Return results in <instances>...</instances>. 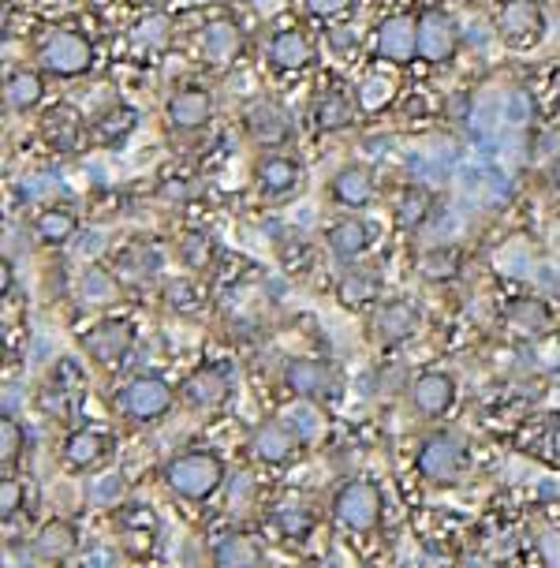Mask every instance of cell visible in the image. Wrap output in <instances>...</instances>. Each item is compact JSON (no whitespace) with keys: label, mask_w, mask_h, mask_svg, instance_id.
Here are the masks:
<instances>
[{"label":"cell","mask_w":560,"mask_h":568,"mask_svg":"<svg viewBox=\"0 0 560 568\" xmlns=\"http://www.w3.org/2000/svg\"><path fill=\"white\" fill-rule=\"evenodd\" d=\"M370 243H374V232L363 217H344V221L329 225V232H326V247L337 262L363 258L366 251H370Z\"/></svg>","instance_id":"cell-18"},{"label":"cell","mask_w":560,"mask_h":568,"mask_svg":"<svg viewBox=\"0 0 560 568\" xmlns=\"http://www.w3.org/2000/svg\"><path fill=\"white\" fill-rule=\"evenodd\" d=\"M355 117V105L348 90H329L326 98L314 105V120H318L321 131H344Z\"/></svg>","instance_id":"cell-31"},{"label":"cell","mask_w":560,"mask_h":568,"mask_svg":"<svg viewBox=\"0 0 560 568\" xmlns=\"http://www.w3.org/2000/svg\"><path fill=\"white\" fill-rule=\"evenodd\" d=\"M553 457H557V464H560V426L553 431Z\"/></svg>","instance_id":"cell-50"},{"label":"cell","mask_w":560,"mask_h":568,"mask_svg":"<svg viewBox=\"0 0 560 568\" xmlns=\"http://www.w3.org/2000/svg\"><path fill=\"white\" fill-rule=\"evenodd\" d=\"M332 520L337 528L366 535L381 523V491L370 479H348L337 494H332Z\"/></svg>","instance_id":"cell-4"},{"label":"cell","mask_w":560,"mask_h":568,"mask_svg":"<svg viewBox=\"0 0 560 568\" xmlns=\"http://www.w3.org/2000/svg\"><path fill=\"white\" fill-rule=\"evenodd\" d=\"M378 295H381V277H378V269H370V266H352V269H344V274H340V281H337V300H340V307H348V311L374 307V303H378Z\"/></svg>","instance_id":"cell-20"},{"label":"cell","mask_w":560,"mask_h":568,"mask_svg":"<svg viewBox=\"0 0 560 568\" xmlns=\"http://www.w3.org/2000/svg\"><path fill=\"white\" fill-rule=\"evenodd\" d=\"M430 214H434V195L426 188H407L404 195H400V203H397V229H404V232H415V229H423L426 221H430Z\"/></svg>","instance_id":"cell-30"},{"label":"cell","mask_w":560,"mask_h":568,"mask_svg":"<svg viewBox=\"0 0 560 568\" xmlns=\"http://www.w3.org/2000/svg\"><path fill=\"white\" fill-rule=\"evenodd\" d=\"M169 31H172L169 15L150 12V15H143V20L131 26V46L135 49H161L165 41H169Z\"/></svg>","instance_id":"cell-37"},{"label":"cell","mask_w":560,"mask_h":568,"mask_svg":"<svg viewBox=\"0 0 560 568\" xmlns=\"http://www.w3.org/2000/svg\"><path fill=\"white\" fill-rule=\"evenodd\" d=\"M4 98L12 109H34L41 101V78L38 72H12L4 78Z\"/></svg>","instance_id":"cell-36"},{"label":"cell","mask_w":560,"mask_h":568,"mask_svg":"<svg viewBox=\"0 0 560 568\" xmlns=\"http://www.w3.org/2000/svg\"><path fill=\"white\" fill-rule=\"evenodd\" d=\"M46 138L60 150H75L78 146V117L72 109H57L46 124Z\"/></svg>","instance_id":"cell-41"},{"label":"cell","mask_w":560,"mask_h":568,"mask_svg":"<svg viewBox=\"0 0 560 568\" xmlns=\"http://www.w3.org/2000/svg\"><path fill=\"white\" fill-rule=\"evenodd\" d=\"M31 546H34V557H38L41 565H64L68 557L78 549V528L64 517H52L38 528V535H34Z\"/></svg>","instance_id":"cell-16"},{"label":"cell","mask_w":560,"mask_h":568,"mask_svg":"<svg viewBox=\"0 0 560 568\" xmlns=\"http://www.w3.org/2000/svg\"><path fill=\"white\" fill-rule=\"evenodd\" d=\"M78 345H83L90 363L120 366L131 355V348H135V329H131L127 322H98L90 334H83Z\"/></svg>","instance_id":"cell-9"},{"label":"cell","mask_w":560,"mask_h":568,"mask_svg":"<svg viewBox=\"0 0 560 568\" xmlns=\"http://www.w3.org/2000/svg\"><path fill=\"white\" fill-rule=\"evenodd\" d=\"M504 117H509V124L515 128H527L531 120H535V98H531V90L515 86V90L504 94Z\"/></svg>","instance_id":"cell-42"},{"label":"cell","mask_w":560,"mask_h":568,"mask_svg":"<svg viewBox=\"0 0 560 568\" xmlns=\"http://www.w3.org/2000/svg\"><path fill=\"white\" fill-rule=\"evenodd\" d=\"M243 52V34L240 26H235L232 20H214L206 23L203 31V57L209 60L214 68H224L232 64L235 57Z\"/></svg>","instance_id":"cell-25"},{"label":"cell","mask_w":560,"mask_h":568,"mask_svg":"<svg viewBox=\"0 0 560 568\" xmlns=\"http://www.w3.org/2000/svg\"><path fill=\"white\" fill-rule=\"evenodd\" d=\"M117 292V277L112 274H101V269H90V274L83 277V295L86 300H105V295Z\"/></svg>","instance_id":"cell-44"},{"label":"cell","mask_w":560,"mask_h":568,"mask_svg":"<svg viewBox=\"0 0 560 568\" xmlns=\"http://www.w3.org/2000/svg\"><path fill=\"white\" fill-rule=\"evenodd\" d=\"M423 318H418V307L407 300H389L378 303V311L370 314V340L378 345H404L418 334Z\"/></svg>","instance_id":"cell-11"},{"label":"cell","mask_w":560,"mask_h":568,"mask_svg":"<svg viewBox=\"0 0 560 568\" xmlns=\"http://www.w3.org/2000/svg\"><path fill=\"white\" fill-rule=\"evenodd\" d=\"M273 528L288 543H303V539H311V531L318 528V512H314L303 497H284L273 509Z\"/></svg>","instance_id":"cell-26"},{"label":"cell","mask_w":560,"mask_h":568,"mask_svg":"<svg viewBox=\"0 0 560 568\" xmlns=\"http://www.w3.org/2000/svg\"><path fill=\"white\" fill-rule=\"evenodd\" d=\"M329 38H332V49H337V52H348L355 46V34L352 31H329Z\"/></svg>","instance_id":"cell-48"},{"label":"cell","mask_w":560,"mask_h":568,"mask_svg":"<svg viewBox=\"0 0 560 568\" xmlns=\"http://www.w3.org/2000/svg\"><path fill=\"white\" fill-rule=\"evenodd\" d=\"M31 232L41 247H64V243L78 232V217L64 206H41V214H34Z\"/></svg>","instance_id":"cell-27"},{"label":"cell","mask_w":560,"mask_h":568,"mask_svg":"<svg viewBox=\"0 0 560 568\" xmlns=\"http://www.w3.org/2000/svg\"><path fill=\"white\" fill-rule=\"evenodd\" d=\"M243 124H247V135L258 146H266V150H277V146H284L292 138V117L277 101H255L247 109V117H243Z\"/></svg>","instance_id":"cell-14"},{"label":"cell","mask_w":560,"mask_h":568,"mask_svg":"<svg viewBox=\"0 0 560 568\" xmlns=\"http://www.w3.org/2000/svg\"><path fill=\"white\" fill-rule=\"evenodd\" d=\"M90 497H94V501H109V505H120V497H124V479H120V475H109V479H101V483L98 486H94V491H90Z\"/></svg>","instance_id":"cell-45"},{"label":"cell","mask_w":560,"mask_h":568,"mask_svg":"<svg viewBox=\"0 0 560 568\" xmlns=\"http://www.w3.org/2000/svg\"><path fill=\"white\" fill-rule=\"evenodd\" d=\"M209 561H214V568H261L266 554H261L258 539L247 531H224L209 549Z\"/></svg>","instance_id":"cell-17"},{"label":"cell","mask_w":560,"mask_h":568,"mask_svg":"<svg viewBox=\"0 0 560 568\" xmlns=\"http://www.w3.org/2000/svg\"><path fill=\"white\" fill-rule=\"evenodd\" d=\"M378 52L385 60H397V64H407L418 52V23L411 15H389L378 26Z\"/></svg>","instance_id":"cell-19"},{"label":"cell","mask_w":560,"mask_h":568,"mask_svg":"<svg viewBox=\"0 0 560 568\" xmlns=\"http://www.w3.org/2000/svg\"><path fill=\"white\" fill-rule=\"evenodd\" d=\"M284 386L292 389L300 400H314V404H321V400L337 397L340 374H337V366L326 363V360H292L284 366Z\"/></svg>","instance_id":"cell-7"},{"label":"cell","mask_w":560,"mask_h":568,"mask_svg":"<svg viewBox=\"0 0 560 568\" xmlns=\"http://www.w3.org/2000/svg\"><path fill=\"white\" fill-rule=\"evenodd\" d=\"M23 449H26V434L20 426V419L12 415H0V464H4V471L12 475V468L23 460Z\"/></svg>","instance_id":"cell-38"},{"label":"cell","mask_w":560,"mask_h":568,"mask_svg":"<svg viewBox=\"0 0 560 568\" xmlns=\"http://www.w3.org/2000/svg\"><path fill=\"white\" fill-rule=\"evenodd\" d=\"M355 98L363 109H385L392 98H397V83H392L389 75H366L363 83H358V90H355Z\"/></svg>","instance_id":"cell-40"},{"label":"cell","mask_w":560,"mask_h":568,"mask_svg":"<svg viewBox=\"0 0 560 568\" xmlns=\"http://www.w3.org/2000/svg\"><path fill=\"white\" fill-rule=\"evenodd\" d=\"M161 300L169 303L176 314H195L198 307H203V292H198V285L191 281V277H176V281L165 285Z\"/></svg>","instance_id":"cell-39"},{"label":"cell","mask_w":560,"mask_h":568,"mask_svg":"<svg viewBox=\"0 0 560 568\" xmlns=\"http://www.w3.org/2000/svg\"><path fill=\"white\" fill-rule=\"evenodd\" d=\"M415 269L426 277V281H452V277H460L463 269V255L456 247H434V251H423L415 262Z\"/></svg>","instance_id":"cell-32"},{"label":"cell","mask_w":560,"mask_h":568,"mask_svg":"<svg viewBox=\"0 0 560 568\" xmlns=\"http://www.w3.org/2000/svg\"><path fill=\"white\" fill-rule=\"evenodd\" d=\"M20 509H23V483L15 475H4L0 479V517L12 520Z\"/></svg>","instance_id":"cell-43"},{"label":"cell","mask_w":560,"mask_h":568,"mask_svg":"<svg viewBox=\"0 0 560 568\" xmlns=\"http://www.w3.org/2000/svg\"><path fill=\"white\" fill-rule=\"evenodd\" d=\"M553 188L560 191V157H557V161H553Z\"/></svg>","instance_id":"cell-51"},{"label":"cell","mask_w":560,"mask_h":568,"mask_svg":"<svg viewBox=\"0 0 560 568\" xmlns=\"http://www.w3.org/2000/svg\"><path fill=\"white\" fill-rule=\"evenodd\" d=\"M258 188L273 198H288L300 191V165L292 161L288 154H261L258 157Z\"/></svg>","instance_id":"cell-22"},{"label":"cell","mask_w":560,"mask_h":568,"mask_svg":"<svg viewBox=\"0 0 560 568\" xmlns=\"http://www.w3.org/2000/svg\"><path fill=\"white\" fill-rule=\"evenodd\" d=\"M303 4L311 15H337V12H344L352 0H303Z\"/></svg>","instance_id":"cell-47"},{"label":"cell","mask_w":560,"mask_h":568,"mask_svg":"<svg viewBox=\"0 0 560 568\" xmlns=\"http://www.w3.org/2000/svg\"><path fill=\"white\" fill-rule=\"evenodd\" d=\"M143 4H154V0H143Z\"/></svg>","instance_id":"cell-53"},{"label":"cell","mask_w":560,"mask_h":568,"mask_svg":"<svg viewBox=\"0 0 560 568\" xmlns=\"http://www.w3.org/2000/svg\"><path fill=\"white\" fill-rule=\"evenodd\" d=\"M467 112H471V105H467V94H456L449 105V117L452 120H467Z\"/></svg>","instance_id":"cell-49"},{"label":"cell","mask_w":560,"mask_h":568,"mask_svg":"<svg viewBox=\"0 0 560 568\" xmlns=\"http://www.w3.org/2000/svg\"><path fill=\"white\" fill-rule=\"evenodd\" d=\"M460 49V31L445 12H426L418 20V57L426 64H449Z\"/></svg>","instance_id":"cell-12"},{"label":"cell","mask_w":560,"mask_h":568,"mask_svg":"<svg viewBox=\"0 0 560 568\" xmlns=\"http://www.w3.org/2000/svg\"><path fill=\"white\" fill-rule=\"evenodd\" d=\"M497 31H501V41L512 49H531L546 31V20H541V8L535 0H509L497 15Z\"/></svg>","instance_id":"cell-10"},{"label":"cell","mask_w":560,"mask_h":568,"mask_svg":"<svg viewBox=\"0 0 560 568\" xmlns=\"http://www.w3.org/2000/svg\"><path fill=\"white\" fill-rule=\"evenodd\" d=\"M112 452V438L101 431H94V426H78L64 438L60 445V460H64L68 471H94L101 464V460H109Z\"/></svg>","instance_id":"cell-15"},{"label":"cell","mask_w":560,"mask_h":568,"mask_svg":"<svg viewBox=\"0 0 560 568\" xmlns=\"http://www.w3.org/2000/svg\"><path fill=\"white\" fill-rule=\"evenodd\" d=\"M38 60L46 64V72L52 75H86L94 64V46L83 38L72 26H60V31H49L38 46Z\"/></svg>","instance_id":"cell-5"},{"label":"cell","mask_w":560,"mask_h":568,"mask_svg":"<svg viewBox=\"0 0 560 568\" xmlns=\"http://www.w3.org/2000/svg\"><path fill=\"white\" fill-rule=\"evenodd\" d=\"M314 57L311 41H306V34L300 31H280L273 41H269V60H273V68L280 72H295V68H306Z\"/></svg>","instance_id":"cell-29"},{"label":"cell","mask_w":560,"mask_h":568,"mask_svg":"<svg viewBox=\"0 0 560 568\" xmlns=\"http://www.w3.org/2000/svg\"><path fill=\"white\" fill-rule=\"evenodd\" d=\"M135 124H138V112L131 109V105H112V109H105L98 117V138L109 146H117L135 131Z\"/></svg>","instance_id":"cell-34"},{"label":"cell","mask_w":560,"mask_h":568,"mask_svg":"<svg viewBox=\"0 0 560 568\" xmlns=\"http://www.w3.org/2000/svg\"><path fill=\"white\" fill-rule=\"evenodd\" d=\"M303 449V438L292 431L288 419H266L255 434H251V457L261 460L269 468H280V464H292Z\"/></svg>","instance_id":"cell-8"},{"label":"cell","mask_w":560,"mask_h":568,"mask_svg":"<svg viewBox=\"0 0 560 568\" xmlns=\"http://www.w3.org/2000/svg\"><path fill=\"white\" fill-rule=\"evenodd\" d=\"M329 191L340 206L363 209V206H370L374 191H378V180H374V172L366 169V165H344V169L332 177Z\"/></svg>","instance_id":"cell-21"},{"label":"cell","mask_w":560,"mask_h":568,"mask_svg":"<svg viewBox=\"0 0 560 568\" xmlns=\"http://www.w3.org/2000/svg\"><path fill=\"white\" fill-rule=\"evenodd\" d=\"M172 404H176V392H172V386L165 378H157V374H135V378H127L124 386L117 389V412L120 419H127V423L135 426L165 419L172 412Z\"/></svg>","instance_id":"cell-3"},{"label":"cell","mask_w":560,"mask_h":568,"mask_svg":"<svg viewBox=\"0 0 560 568\" xmlns=\"http://www.w3.org/2000/svg\"><path fill=\"white\" fill-rule=\"evenodd\" d=\"M165 486L183 501H209L224 486V464L209 449H187L165 464Z\"/></svg>","instance_id":"cell-1"},{"label":"cell","mask_w":560,"mask_h":568,"mask_svg":"<svg viewBox=\"0 0 560 568\" xmlns=\"http://www.w3.org/2000/svg\"><path fill=\"white\" fill-rule=\"evenodd\" d=\"M214 112V98L203 86H183L169 98V124L176 131H198Z\"/></svg>","instance_id":"cell-23"},{"label":"cell","mask_w":560,"mask_h":568,"mask_svg":"<svg viewBox=\"0 0 560 568\" xmlns=\"http://www.w3.org/2000/svg\"><path fill=\"white\" fill-rule=\"evenodd\" d=\"M176 255L183 266L191 269V274H203V269L209 266V262L217 258V247H214V240H209L206 232H183L180 235V243H176Z\"/></svg>","instance_id":"cell-35"},{"label":"cell","mask_w":560,"mask_h":568,"mask_svg":"<svg viewBox=\"0 0 560 568\" xmlns=\"http://www.w3.org/2000/svg\"><path fill=\"white\" fill-rule=\"evenodd\" d=\"M20 191H23L26 198H49V195H57V180H52V177H38V172H34V177L23 180Z\"/></svg>","instance_id":"cell-46"},{"label":"cell","mask_w":560,"mask_h":568,"mask_svg":"<svg viewBox=\"0 0 560 568\" xmlns=\"http://www.w3.org/2000/svg\"><path fill=\"white\" fill-rule=\"evenodd\" d=\"M154 274H157V258L146 247H127L124 255H120L117 269H112V277H117L120 285H135V288L154 281Z\"/></svg>","instance_id":"cell-33"},{"label":"cell","mask_w":560,"mask_h":568,"mask_svg":"<svg viewBox=\"0 0 560 568\" xmlns=\"http://www.w3.org/2000/svg\"><path fill=\"white\" fill-rule=\"evenodd\" d=\"M232 397V374L217 363H206L198 371L187 374V382L180 386V400L195 412H217Z\"/></svg>","instance_id":"cell-6"},{"label":"cell","mask_w":560,"mask_h":568,"mask_svg":"<svg viewBox=\"0 0 560 568\" xmlns=\"http://www.w3.org/2000/svg\"><path fill=\"white\" fill-rule=\"evenodd\" d=\"M255 4H269V0H255Z\"/></svg>","instance_id":"cell-52"},{"label":"cell","mask_w":560,"mask_h":568,"mask_svg":"<svg viewBox=\"0 0 560 568\" xmlns=\"http://www.w3.org/2000/svg\"><path fill=\"white\" fill-rule=\"evenodd\" d=\"M117 535L131 554H146L157 539V517L146 505H124L117 517Z\"/></svg>","instance_id":"cell-24"},{"label":"cell","mask_w":560,"mask_h":568,"mask_svg":"<svg viewBox=\"0 0 560 568\" xmlns=\"http://www.w3.org/2000/svg\"><path fill=\"white\" fill-rule=\"evenodd\" d=\"M456 404V382L445 371H423L411 382V408L423 419H441Z\"/></svg>","instance_id":"cell-13"},{"label":"cell","mask_w":560,"mask_h":568,"mask_svg":"<svg viewBox=\"0 0 560 568\" xmlns=\"http://www.w3.org/2000/svg\"><path fill=\"white\" fill-rule=\"evenodd\" d=\"M549 322H553V311H549L546 300H535V295H527V300H515L509 314H504V326L512 329L515 337L523 340H535L549 329Z\"/></svg>","instance_id":"cell-28"},{"label":"cell","mask_w":560,"mask_h":568,"mask_svg":"<svg viewBox=\"0 0 560 568\" xmlns=\"http://www.w3.org/2000/svg\"><path fill=\"white\" fill-rule=\"evenodd\" d=\"M415 468L430 486H456V483H463V475H467V468H471L467 442L452 431H437L418 445Z\"/></svg>","instance_id":"cell-2"}]
</instances>
